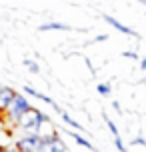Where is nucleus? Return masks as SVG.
Segmentation results:
<instances>
[{"label":"nucleus","mask_w":146,"mask_h":152,"mask_svg":"<svg viewBox=\"0 0 146 152\" xmlns=\"http://www.w3.org/2000/svg\"><path fill=\"white\" fill-rule=\"evenodd\" d=\"M104 18V22H108L114 30H118V32H122V34H126V36H132V38H138V32L136 30H132L130 26H126V24H122L120 20H116L114 16H110V14H104L102 16Z\"/></svg>","instance_id":"39448f33"},{"label":"nucleus","mask_w":146,"mask_h":152,"mask_svg":"<svg viewBox=\"0 0 146 152\" xmlns=\"http://www.w3.org/2000/svg\"><path fill=\"white\" fill-rule=\"evenodd\" d=\"M114 146H116V150H118V152H126V146H124L122 138H114Z\"/></svg>","instance_id":"ddd939ff"},{"label":"nucleus","mask_w":146,"mask_h":152,"mask_svg":"<svg viewBox=\"0 0 146 152\" xmlns=\"http://www.w3.org/2000/svg\"><path fill=\"white\" fill-rule=\"evenodd\" d=\"M0 150H2V144H0Z\"/></svg>","instance_id":"412c9836"},{"label":"nucleus","mask_w":146,"mask_h":152,"mask_svg":"<svg viewBox=\"0 0 146 152\" xmlns=\"http://www.w3.org/2000/svg\"><path fill=\"white\" fill-rule=\"evenodd\" d=\"M60 118H62V122H64V124H68L70 128H74V132H76V130H82V132H86V130H84V126H82L80 122H76V120H74V118H72V116H70L68 112H64V110H62Z\"/></svg>","instance_id":"1a4fd4ad"},{"label":"nucleus","mask_w":146,"mask_h":152,"mask_svg":"<svg viewBox=\"0 0 146 152\" xmlns=\"http://www.w3.org/2000/svg\"><path fill=\"white\" fill-rule=\"evenodd\" d=\"M0 152H18V150H16V148H2Z\"/></svg>","instance_id":"a211bd4d"},{"label":"nucleus","mask_w":146,"mask_h":152,"mask_svg":"<svg viewBox=\"0 0 146 152\" xmlns=\"http://www.w3.org/2000/svg\"><path fill=\"white\" fill-rule=\"evenodd\" d=\"M48 122V116L44 112H40L38 108H30L28 112L24 114L22 118L18 120V128H22L26 134H40V128Z\"/></svg>","instance_id":"f257e3e1"},{"label":"nucleus","mask_w":146,"mask_h":152,"mask_svg":"<svg viewBox=\"0 0 146 152\" xmlns=\"http://www.w3.org/2000/svg\"><path fill=\"white\" fill-rule=\"evenodd\" d=\"M122 56H124V58H130V60H138V54L134 52V50H124Z\"/></svg>","instance_id":"4468645a"},{"label":"nucleus","mask_w":146,"mask_h":152,"mask_svg":"<svg viewBox=\"0 0 146 152\" xmlns=\"http://www.w3.org/2000/svg\"><path fill=\"white\" fill-rule=\"evenodd\" d=\"M142 82H144V84H146V76H144V80H142Z\"/></svg>","instance_id":"6ab92c4d"},{"label":"nucleus","mask_w":146,"mask_h":152,"mask_svg":"<svg viewBox=\"0 0 146 152\" xmlns=\"http://www.w3.org/2000/svg\"><path fill=\"white\" fill-rule=\"evenodd\" d=\"M94 152H100V150H94Z\"/></svg>","instance_id":"4be33fe9"},{"label":"nucleus","mask_w":146,"mask_h":152,"mask_svg":"<svg viewBox=\"0 0 146 152\" xmlns=\"http://www.w3.org/2000/svg\"><path fill=\"white\" fill-rule=\"evenodd\" d=\"M112 108H114V110H116L118 114H122V108H120V102H116V100H114V102H112Z\"/></svg>","instance_id":"dca6fc26"},{"label":"nucleus","mask_w":146,"mask_h":152,"mask_svg":"<svg viewBox=\"0 0 146 152\" xmlns=\"http://www.w3.org/2000/svg\"><path fill=\"white\" fill-rule=\"evenodd\" d=\"M40 134H26V136H20L14 142V148L18 152H36L40 144Z\"/></svg>","instance_id":"7ed1b4c3"},{"label":"nucleus","mask_w":146,"mask_h":152,"mask_svg":"<svg viewBox=\"0 0 146 152\" xmlns=\"http://www.w3.org/2000/svg\"><path fill=\"white\" fill-rule=\"evenodd\" d=\"M22 90H24V94H28V96H34V98H38V100H42V102H46V104H50V106H52V108H54V110H56L58 114H62V108L58 106V104H56V102H54V100L50 98V96H46V94H40V92H36L34 88H32V86H24Z\"/></svg>","instance_id":"423d86ee"},{"label":"nucleus","mask_w":146,"mask_h":152,"mask_svg":"<svg viewBox=\"0 0 146 152\" xmlns=\"http://www.w3.org/2000/svg\"><path fill=\"white\" fill-rule=\"evenodd\" d=\"M102 120H104V124L108 126V130H110V134H112V136H114V138H120V132H118V126L114 124V120H110V118L106 116V112H102Z\"/></svg>","instance_id":"9d476101"},{"label":"nucleus","mask_w":146,"mask_h":152,"mask_svg":"<svg viewBox=\"0 0 146 152\" xmlns=\"http://www.w3.org/2000/svg\"><path fill=\"white\" fill-rule=\"evenodd\" d=\"M66 136H70L72 140H74V142H76V144L82 146V148H88V150H96V148L92 146V142H90L88 138H84L82 134H78V132H74V130H66Z\"/></svg>","instance_id":"0eeeda50"},{"label":"nucleus","mask_w":146,"mask_h":152,"mask_svg":"<svg viewBox=\"0 0 146 152\" xmlns=\"http://www.w3.org/2000/svg\"><path fill=\"white\" fill-rule=\"evenodd\" d=\"M16 98V90L10 86H2L0 88V112H8V108L12 106Z\"/></svg>","instance_id":"20e7f679"},{"label":"nucleus","mask_w":146,"mask_h":152,"mask_svg":"<svg viewBox=\"0 0 146 152\" xmlns=\"http://www.w3.org/2000/svg\"><path fill=\"white\" fill-rule=\"evenodd\" d=\"M144 148H146V140H144Z\"/></svg>","instance_id":"aec40b11"},{"label":"nucleus","mask_w":146,"mask_h":152,"mask_svg":"<svg viewBox=\"0 0 146 152\" xmlns=\"http://www.w3.org/2000/svg\"><path fill=\"white\" fill-rule=\"evenodd\" d=\"M106 40H108V34H98L92 42H106Z\"/></svg>","instance_id":"2eb2a0df"},{"label":"nucleus","mask_w":146,"mask_h":152,"mask_svg":"<svg viewBox=\"0 0 146 152\" xmlns=\"http://www.w3.org/2000/svg\"><path fill=\"white\" fill-rule=\"evenodd\" d=\"M38 30H40V32H50V30L68 32V30H72V26H68V24H62V22H46V24H40Z\"/></svg>","instance_id":"6e6552de"},{"label":"nucleus","mask_w":146,"mask_h":152,"mask_svg":"<svg viewBox=\"0 0 146 152\" xmlns=\"http://www.w3.org/2000/svg\"><path fill=\"white\" fill-rule=\"evenodd\" d=\"M0 88H2V86H0Z\"/></svg>","instance_id":"5701e85b"},{"label":"nucleus","mask_w":146,"mask_h":152,"mask_svg":"<svg viewBox=\"0 0 146 152\" xmlns=\"http://www.w3.org/2000/svg\"><path fill=\"white\" fill-rule=\"evenodd\" d=\"M140 68L146 72V58H142V60H140Z\"/></svg>","instance_id":"f3484780"},{"label":"nucleus","mask_w":146,"mask_h":152,"mask_svg":"<svg viewBox=\"0 0 146 152\" xmlns=\"http://www.w3.org/2000/svg\"><path fill=\"white\" fill-rule=\"evenodd\" d=\"M30 108H32V104L28 102V98H26L24 94H20V92H16L14 102H12V106L8 108V112H6L8 114V120L14 122V124H18V120H20Z\"/></svg>","instance_id":"f03ea898"},{"label":"nucleus","mask_w":146,"mask_h":152,"mask_svg":"<svg viewBox=\"0 0 146 152\" xmlns=\"http://www.w3.org/2000/svg\"><path fill=\"white\" fill-rule=\"evenodd\" d=\"M24 66H26V68L30 70L32 74H38V72H40L38 64H36V62H34V60H30V58H26V60H24Z\"/></svg>","instance_id":"f8f14e48"},{"label":"nucleus","mask_w":146,"mask_h":152,"mask_svg":"<svg viewBox=\"0 0 146 152\" xmlns=\"http://www.w3.org/2000/svg\"><path fill=\"white\" fill-rule=\"evenodd\" d=\"M96 90H98L100 96H110L112 88H110V84H108V82H100L98 86H96Z\"/></svg>","instance_id":"9b49d317"}]
</instances>
